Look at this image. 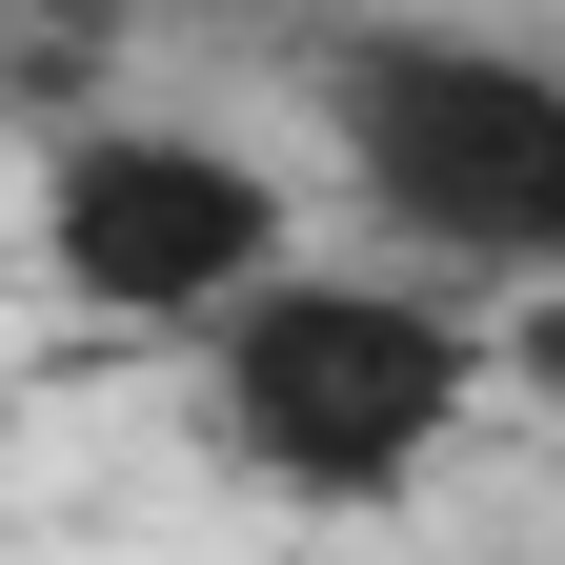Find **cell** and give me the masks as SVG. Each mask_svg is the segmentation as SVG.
Returning a JSON list of instances; mask_svg holds the SVG:
<instances>
[{
	"instance_id": "cell-1",
	"label": "cell",
	"mask_w": 565,
	"mask_h": 565,
	"mask_svg": "<svg viewBox=\"0 0 565 565\" xmlns=\"http://www.w3.org/2000/svg\"><path fill=\"white\" fill-rule=\"evenodd\" d=\"M323 141L364 182V223L424 243L445 282H565V61L465 41V21H384L323 61Z\"/></svg>"
},
{
	"instance_id": "cell-2",
	"label": "cell",
	"mask_w": 565,
	"mask_h": 565,
	"mask_svg": "<svg viewBox=\"0 0 565 565\" xmlns=\"http://www.w3.org/2000/svg\"><path fill=\"white\" fill-rule=\"evenodd\" d=\"M505 364V323L424 303V282H263V303L202 343V404H223V445L263 484H303V505H384V484L445 445Z\"/></svg>"
},
{
	"instance_id": "cell-3",
	"label": "cell",
	"mask_w": 565,
	"mask_h": 565,
	"mask_svg": "<svg viewBox=\"0 0 565 565\" xmlns=\"http://www.w3.org/2000/svg\"><path fill=\"white\" fill-rule=\"evenodd\" d=\"M41 263H61V303L202 323V343H223L263 282H303L282 263V182L243 162V141H202V121H82L41 162Z\"/></svg>"
},
{
	"instance_id": "cell-4",
	"label": "cell",
	"mask_w": 565,
	"mask_h": 565,
	"mask_svg": "<svg viewBox=\"0 0 565 565\" xmlns=\"http://www.w3.org/2000/svg\"><path fill=\"white\" fill-rule=\"evenodd\" d=\"M505 364H525V384H565V303H525V323H505Z\"/></svg>"
}]
</instances>
